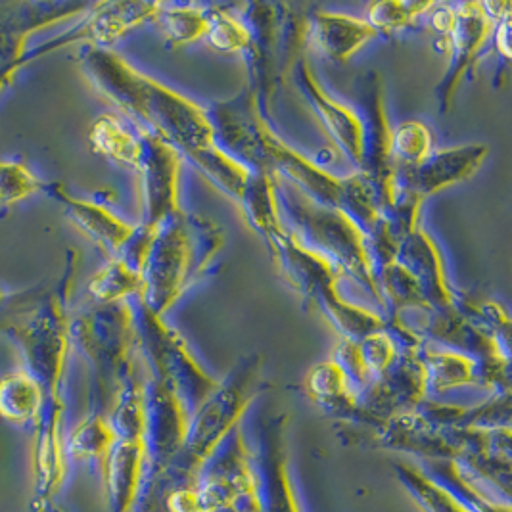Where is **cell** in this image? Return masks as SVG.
Masks as SVG:
<instances>
[{
	"mask_svg": "<svg viewBox=\"0 0 512 512\" xmlns=\"http://www.w3.org/2000/svg\"><path fill=\"white\" fill-rule=\"evenodd\" d=\"M488 154V144L480 142L434 150L417 165L396 167L394 185L424 202L445 188L468 181L486 162Z\"/></svg>",
	"mask_w": 512,
	"mask_h": 512,
	"instance_id": "cell-15",
	"label": "cell"
},
{
	"mask_svg": "<svg viewBox=\"0 0 512 512\" xmlns=\"http://www.w3.org/2000/svg\"><path fill=\"white\" fill-rule=\"evenodd\" d=\"M225 244L223 227L200 213L177 210L158 225L142 271V302L165 315L202 279Z\"/></svg>",
	"mask_w": 512,
	"mask_h": 512,
	"instance_id": "cell-2",
	"label": "cell"
},
{
	"mask_svg": "<svg viewBox=\"0 0 512 512\" xmlns=\"http://www.w3.org/2000/svg\"><path fill=\"white\" fill-rule=\"evenodd\" d=\"M263 359L259 353L244 355L215 390L190 415L187 440L162 476L148 488L163 489L194 484L200 470L244 419L250 405L265 390Z\"/></svg>",
	"mask_w": 512,
	"mask_h": 512,
	"instance_id": "cell-3",
	"label": "cell"
},
{
	"mask_svg": "<svg viewBox=\"0 0 512 512\" xmlns=\"http://www.w3.org/2000/svg\"><path fill=\"white\" fill-rule=\"evenodd\" d=\"M288 415L265 419L257 428V449L252 451L259 512H300L292 484L286 449Z\"/></svg>",
	"mask_w": 512,
	"mask_h": 512,
	"instance_id": "cell-13",
	"label": "cell"
},
{
	"mask_svg": "<svg viewBox=\"0 0 512 512\" xmlns=\"http://www.w3.org/2000/svg\"><path fill=\"white\" fill-rule=\"evenodd\" d=\"M357 348H359L361 361L365 365V371L369 374L371 382L396 361L397 353H399V348H397L394 338L390 336V332L386 330V326L382 330H376L373 334L361 338L357 342Z\"/></svg>",
	"mask_w": 512,
	"mask_h": 512,
	"instance_id": "cell-41",
	"label": "cell"
},
{
	"mask_svg": "<svg viewBox=\"0 0 512 512\" xmlns=\"http://www.w3.org/2000/svg\"><path fill=\"white\" fill-rule=\"evenodd\" d=\"M71 344L87 357L94 373L96 409L112 403L119 386L135 371V328L129 302L94 303L70 317Z\"/></svg>",
	"mask_w": 512,
	"mask_h": 512,
	"instance_id": "cell-5",
	"label": "cell"
},
{
	"mask_svg": "<svg viewBox=\"0 0 512 512\" xmlns=\"http://www.w3.org/2000/svg\"><path fill=\"white\" fill-rule=\"evenodd\" d=\"M303 390L313 403L332 417L351 422L359 413L357 392L332 359L311 367L303 380Z\"/></svg>",
	"mask_w": 512,
	"mask_h": 512,
	"instance_id": "cell-26",
	"label": "cell"
},
{
	"mask_svg": "<svg viewBox=\"0 0 512 512\" xmlns=\"http://www.w3.org/2000/svg\"><path fill=\"white\" fill-rule=\"evenodd\" d=\"M45 194L54 198L64 208L68 219L81 233L89 236L94 244H98L112 257L121 252V248L135 231V225L125 223L106 206L75 198L60 183H47Z\"/></svg>",
	"mask_w": 512,
	"mask_h": 512,
	"instance_id": "cell-23",
	"label": "cell"
},
{
	"mask_svg": "<svg viewBox=\"0 0 512 512\" xmlns=\"http://www.w3.org/2000/svg\"><path fill=\"white\" fill-rule=\"evenodd\" d=\"M240 20L250 33V47L244 52L250 66V87L265 116L280 77L288 75L300 58L307 18L288 12V6L252 2L244 6Z\"/></svg>",
	"mask_w": 512,
	"mask_h": 512,
	"instance_id": "cell-6",
	"label": "cell"
},
{
	"mask_svg": "<svg viewBox=\"0 0 512 512\" xmlns=\"http://www.w3.org/2000/svg\"><path fill=\"white\" fill-rule=\"evenodd\" d=\"M495 22L484 8V2L455 4V22L447 33V68L440 85L436 87V98L442 112L449 110L453 94L461 85L463 77L476 64L484 45L488 43Z\"/></svg>",
	"mask_w": 512,
	"mask_h": 512,
	"instance_id": "cell-16",
	"label": "cell"
},
{
	"mask_svg": "<svg viewBox=\"0 0 512 512\" xmlns=\"http://www.w3.org/2000/svg\"><path fill=\"white\" fill-rule=\"evenodd\" d=\"M41 181L27 165L16 160H0V208L20 204L37 192H45Z\"/></svg>",
	"mask_w": 512,
	"mask_h": 512,
	"instance_id": "cell-39",
	"label": "cell"
},
{
	"mask_svg": "<svg viewBox=\"0 0 512 512\" xmlns=\"http://www.w3.org/2000/svg\"><path fill=\"white\" fill-rule=\"evenodd\" d=\"M116 442V430L108 415L104 411H93L91 415L81 420L66 438L68 459L79 463H93L100 470Z\"/></svg>",
	"mask_w": 512,
	"mask_h": 512,
	"instance_id": "cell-30",
	"label": "cell"
},
{
	"mask_svg": "<svg viewBox=\"0 0 512 512\" xmlns=\"http://www.w3.org/2000/svg\"><path fill=\"white\" fill-rule=\"evenodd\" d=\"M140 131V185H142V225L158 227L179 208L181 154L165 140Z\"/></svg>",
	"mask_w": 512,
	"mask_h": 512,
	"instance_id": "cell-14",
	"label": "cell"
},
{
	"mask_svg": "<svg viewBox=\"0 0 512 512\" xmlns=\"http://www.w3.org/2000/svg\"><path fill=\"white\" fill-rule=\"evenodd\" d=\"M185 158H188L202 175H206V179H210L215 187L223 190L236 202L252 175V171L248 167L236 162L213 142L204 148L190 152Z\"/></svg>",
	"mask_w": 512,
	"mask_h": 512,
	"instance_id": "cell-35",
	"label": "cell"
},
{
	"mask_svg": "<svg viewBox=\"0 0 512 512\" xmlns=\"http://www.w3.org/2000/svg\"><path fill=\"white\" fill-rule=\"evenodd\" d=\"M81 68L135 125L171 144L181 156L213 142L206 110L187 96L140 73L110 48L87 47Z\"/></svg>",
	"mask_w": 512,
	"mask_h": 512,
	"instance_id": "cell-1",
	"label": "cell"
},
{
	"mask_svg": "<svg viewBox=\"0 0 512 512\" xmlns=\"http://www.w3.org/2000/svg\"><path fill=\"white\" fill-rule=\"evenodd\" d=\"M87 2H0V91L27 64V39L48 25L87 14Z\"/></svg>",
	"mask_w": 512,
	"mask_h": 512,
	"instance_id": "cell-12",
	"label": "cell"
},
{
	"mask_svg": "<svg viewBox=\"0 0 512 512\" xmlns=\"http://www.w3.org/2000/svg\"><path fill=\"white\" fill-rule=\"evenodd\" d=\"M41 409L43 390L25 369L0 378V419L16 426H33Z\"/></svg>",
	"mask_w": 512,
	"mask_h": 512,
	"instance_id": "cell-31",
	"label": "cell"
},
{
	"mask_svg": "<svg viewBox=\"0 0 512 512\" xmlns=\"http://www.w3.org/2000/svg\"><path fill=\"white\" fill-rule=\"evenodd\" d=\"M396 261L413 277L424 302L432 311L457 307L455 294L445 277V267L434 238L417 229L407 234L397 246Z\"/></svg>",
	"mask_w": 512,
	"mask_h": 512,
	"instance_id": "cell-21",
	"label": "cell"
},
{
	"mask_svg": "<svg viewBox=\"0 0 512 512\" xmlns=\"http://www.w3.org/2000/svg\"><path fill=\"white\" fill-rule=\"evenodd\" d=\"M269 254L279 265L284 279L307 303H313L328 288L338 286L342 277V273L326 257L305 248L290 231H286L269 250Z\"/></svg>",
	"mask_w": 512,
	"mask_h": 512,
	"instance_id": "cell-22",
	"label": "cell"
},
{
	"mask_svg": "<svg viewBox=\"0 0 512 512\" xmlns=\"http://www.w3.org/2000/svg\"><path fill=\"white\" fill-rule=\"evenodd\" d=\"M311 305H315L325 315L326 321L340 334V338L353 342H359L361 338L386 326L384 317L344 300L338 292V286L334 290L328 288V292L325 290L323 294H319Z\"/></svg>",
	"mask_w": 512,
	"mask_h": 512,
	"instance_id": "cell-28",
	"label": "cell"
},
{
	"mask_svg": "<svg viewBox=\"0 0 512 512\" xmlns=\"http://www.w3.org/2000/svg\"><path fill=\"white\" fill-rule=\"evenodd\" d=\"M94 303H123L142 294V275L112 257L89 282Z\"/></svg>",
	"mask_w": 512,
	"mask_h": 512,
	"instance_id": "cell-36",
	"label": "cell"
},
{
	"mask_svg": "<svg viewBox=\"0 0 512 512\" xmlns=\"http://www.w3.org/2000/svg\"><path fill=\"white\" fill-rule=\"evenodd\" d=\"M210 119L213 144L250 171L269 173L267 142L273 133L261 114L256 91L248 85L240 93L204 108Z\"/></svg>",
	"mask_w": 512,
	"mask_h": 512,
	"instance_id": "cell-8",
	"label": "cell"
},
{
	"mask_svg": "<svg viewBox=\"0 0 512 512\" xmlns=\"http://www.w3.org/2000/svg\"><path fill=\"white\" fill-rule=\"evenodd\" d=\"M206 41L221 54L246 52L250 47L248 27L240 18L219 6H208V33Z\"/></svg>",
	"mask_w": 512,
	"mask_h": 512,
	"instance_id": "cell-38",
	"label": "cell"
},
{
	"mask_svg": "<svg viewBox=\"0 0 512 512\" xmlns=\"http://www.w3.org/2000/svg\"><path fill=\"white\" fill-rule=\"evenodd\" d=\"M290 75L294 85L300 89L305 102L311 106L321 125L325 127L330 139L336 142L340 152L350 160L357 169L361 167V123L357 114L334 100L315 79V73L309 68L305 58H298L292 66Z\"/></svg>",
	"mask_w": 512,
	"mask_h": 512,
	"instance_id": "cell-18",
	"label": "cell"
},
{
	"mask_svg": "<svg viewBox=\"0 0 512 512\" xmlns=\"http://www.w3.org/2000/svg\"><path fill=\"white\" fill-rule=\"evenodd\" d=\"M336 210L342 211L351 219L365 238L373 233L382 221L376 188L373 181L361 171H355L342 179L340 200Z\"/></svg>",
	"mask_w": 512,
	"mask_h": 512,
	"instance_id": "cell-34",
	"label": "cell"
},
{
	"mask_svg": "<svg viewBox=\"0 0 512 512\" xmlns=\"http://www.w3.org/2000/svg\"><path fill=\"white\" fill-rule=\"evenodd\" d=\"M100 476L106 489L110 512H137L148 484V455L142 440L117 438Z\"/></svg>",
	"mask_w": 512,
	"mask_h": 512,
	"instance_id": "cell-19",
	"label": "cell"
},
{
	"mask_svg": "<svg viewBox=\"0 0 512 512\" xmlns=\"http://www.w3.org/2000/svg\"><path fill=\"white\" fill-rule=\"evenodd\" d=\"M275 179L280 215L290 223L292 236L305 248L326 257L342 275L346 273L355 280L382 307L365 236L353 221L340 210L311 202L279 177Z\"/></svg>",
	"mask_w": 512,
	"mask_h": 512,
	"instance_id": "cell-4",
	"label": "cell"
},
{
	"mask_svg": "<svg viewBox=\"0 0 512 512\" xmlns=\"http://www.w3.org/2000/svg\"><path fill=\"white\" fill-rule=\"evenodd\" d=\"M378 33L367 20L338 12H313L307 18V37L328 60L344 64L353 58Z\"/></svg>",
	"mask_w": 512,
	"mask_h": 512,
	"instance_id": "cell-24",
	"label": "cell"
},
{
	"mask_svg": "<svg viewBox=\"0 0 512 512\" xmlns=\"http://www.w3.org/2000/svg\"><path fill=\"white\" fill-rule=\"evenodd\" d=\"M188 413L177 394L156 378L144 380V447L148 486L156 482L181 453L187 440Z\"/></svg>",
	"mask_w": 512,
	"mask_h": 512,
	"instance_id": "cell-11",
	"label": "cell"
},
{
	"mask_svg": "<svg viewBox=\"0 0 512 512\" xmlns=\"http://www.w3.org/2000/svg\"><path fill=\"white\" fill-rule=\"evenodd\" d=\"M238 204L244 211L248 225L267 244V250H271L288 231L280 215L275 175L252 171L246 187L238 198Z\"/></svg>",
	"mask_w": 512,
	"mask_h": 512,
	"instance_id": "cell-25",
	"label": "cell"
},
{
	"mask_svg": "<svg viewBox=\"0 0 512 512\" xmlns=\"http://www.w3.org/2000/svg\"><path fill=\"white\" fill-rule=\"evenodd\" d=\"M422 359L426 365L428 394H445L465 386H482V367L470 355L453 350H428L424 346Z\"/></svg>",
	"mask_w": 512,
	"mask_h": 512,
	"instance_id": "cell-27",
	"label": "cell"
},
{
	"mask_svg": "<svg viewBox=\"0 0 512 512\" xmlns=\"http://www.w3.org/2000/svg\"><path fill=\"white\" fill-rule=\"evenodd\" d=\"M392 162L396 167H411L434 152V135L422 121H403L392 129Z\"/></svg>",
	"mask_w": 512,
	"mask_h": 512,
	"instance_id": "cell-37",
	"label": "cell"
},
{
	"mask_svg": "<svg viewBox=\"0 0 512 512\" xmlns=\"http://www.w3.org/2000/svg\"><path fill=\"white\" fill-rule=\"evenodd\" d=\"M434 2H405V0H384L369 8L367 22L376 33H397L426 16Z\"/></svg>",
	"mask_w": 512,
	"mask_h": 512,
	"instance_id": "cell-40",
	"label": "cell"
},
{
	"mask_svg": "<svg viewBox=\"0 0 512 512\" xmlns=\"http://www.w3.org/2000/svg\"><path fill=\"white\" fill-rule=\"evenodd\" d=\"M422 348L399 350L396 361L357 394L359 413L351 424H374L419 409L428 396Z\"/></svg>",
	"mask_w": 512,
	"mask_h": 512,
	"instance_id": "cell-10",
	"label": "cell"
},
{
	"mask_svg": "<svg viewBox=\"0 0 512 512\" xmlns=\"http://www.w3.org/2000/svg\"><path fill=\"white\" fill-rule=\"evenodd\" d=\"M399 484L409 493L415 505L422 512H474L442 482L428 476L424 470L415 466L396 463L394 466Z\"/></svg>",
	"mask_w": 512,
	"mask_h": 512,
	"instance_id": "cell-32",
	"label": "cell"
},
{
	"mask_svg": "<svg viewBox=\"0 0 512 512\" xmlns=\"http://www.w3.org/2000/svg\"><path fill=\"white\" fill-rule=\"evenodd\" d=\"M355 104L361 123V167L376 188L380 211L394 192L396 165L392 162V127L386 116L384 89L378 71L367 70L355 77Z\"/></svg>",
	"mask_w": 512,
	"mask_h": 512,
	"instance_id": "cell-9",
	"label": "cell"
},
{
	"mask_svg": "<svg viewBox=\"0 0 512 512\" xmlns=\"http://www.w3.org/2000/svg\"><path fill=\"white\" fill-rule=\"evenodd\" d=\"M160 2H98L89 8L83 20L71 31L52 39L33 56L39 58L60 47L73 43H85L87 47H112L123 35L137 29L146 22H152Z\"/></svg>",
	"mask_w": 512,
	"mask_h": 512,
	"instance_id": "cell-17",
	"label": "cell"
},
{
	"mask_svg": "<svg viewBox=\"0 0 512 512\" xmlns=\"http://www.w3.org/2000/svg\"><path fill=\"white\" fill-rule=\"evenodd\" d=\"M169 48H183L206 39L208 8L187 4H160L154 20Z\"/></svg>",
	"mask_w": 512,
	"mask_h": 512,
	"instance_id": "cell-33",
	"label": "cell"
},
{
	"mask_svg": "<svg viewBox=\"0 0 512 512\" xmlns=\"http://www.w3.org/2000/svg\"><path fill=\"white\" fill-rule=\"evenodd\" d=\"M509 29H511V16L505 18L503 22L495 25V45L497 52L503 56V60L511 58V48H509Z\"/></svg>",
	"mask_w": 512,
	"mask_h": 512,
	"instance_id": "cell-42",
	"label": "cell"
},
{
	"mask_svg": "<svg viewBox=\"0 0 512 512\" xmlns=\"http://www.w3.org/2000/svg\"><path fill=\"white\" fill-rule=\"evenodd\" d=\"M135 348L142 353L150 378L169 386L192 415L215 390L217 382L188 350L185 338L154 313L140 296L129 300Z\"/></svg>",
	"mask_w": 512,
	"mask_h": 512,
	"instance_id": "cell-7",
	"label": "cell"
},
{
	"mask_svg": "<svg viewBox=\"0 0 512 512\" xmlns=\"http://www.w3.org/2000/svg\"><path fill=\"white\" fill-rule=\"evenodd\" d=\"M208 512H244L238 505H234V503H223V505H215V507H211L208 509Z\"/></svg>",
	"mask_w": 512,
	"mask_h": 512,
	"instance_id": "cell-43",
	"label": "cell"
},
{
	"mask_svg": "<svg viewBox=\"0 0 512 512\" xmlns=\"http://www.w3.org/2000/svg\"><path fill=\"white\" fill-rule=\"evenodd\" d=\"M267 154L271 175L300 190L305 198L319 206L334 210L338 208L342 177H334L323 165L305 158L298 150L290 148L284 140L279 139L275 133L269 135Z\"/></svg>",
	"mask_w": 512,
	"mask_h": 512,
	"instance_id": "cell-20",
	"label": "cell"
},
{
	"mask_svg": "<svg viewBox=\"0 0 512 512\" xmlns=\"http://www.w3.org/2000/svg\"><path fill=\"white\" fill-rule=\"evenodd\" d=\"M89 140L94 152L100 156L137 171L140 160L139 127L133 129L119 117L104 114L94 119Z\"/></svg>",
	"mask_w": 512,
	"mask_h": 512,
	"instance_id": "cell-29",
	"label": "cell"
}]
</instances>
